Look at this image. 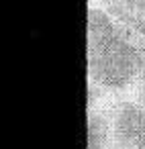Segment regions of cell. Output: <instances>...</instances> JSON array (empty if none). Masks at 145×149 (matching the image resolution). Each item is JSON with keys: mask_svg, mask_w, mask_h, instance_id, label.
I'll return each instance as SVG.
<instances>
[{"mask_svg": "<svg viewBox=\"0 0 145 149\" xmlns=\"http://www.w3.org/2000/svg\"><path fill=\"white\" fill-rule=\"evenodd\" d=\"M88 82L102 94L139 92L145 104V41L102 6L88 8Z\"/></svg>", "mask_w": 145, "mask_h": 149, "instance_id": "6da1fadb", "label": "cell"}, {"mask_svg": "<svg viewBox=\"0 0 145 149\" xmlns=\"http://www.w3.org/2000/svg\"><path fill=\"white\" fill-rule=\"evenodd\" d=\"M110 110V149H145V104L119 100Z\"/></svg>", "mask_w": 145, "mask_h": 149, "instance_id": "7a4b0ae2", "label": "cell"}, {"mask_svg": "<svg viewBox=\"0 0 145 149\" xmlns=\"http://www.w3.org/2000/svg\"><path fill=\"white\" fill-rule=\"evenodd\" d=\"M121 25L145 41V0H98Z\"/></svg>", "mask_w": 145, "mask_h": 149, "instance_id": "3957f363", "label": "cell"}, {"mask_svg": "<svg viewBox=\"0 0 145 149\" xmlns=\"http://www.w3.org/2000/svg\"><path fill=\"white\" fill-rule=\"evenodd\" d=\"M88 149H110L108 106H88Z\"/></svg>", "mask_w": 145, "mask_h": 149, "instance_id": "277c9868", "label": "cell"}]
</instances>
